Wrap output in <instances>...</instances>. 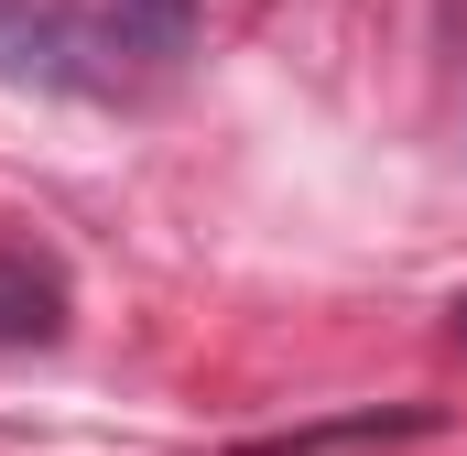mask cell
<instances>
[{
	"instance_id": "cell-1",
	"label": "cell",
	"mask_w": 467,
	"mask_h": 456,
	"mask_svg": "<svg viewBox=\"0 0 467 456\" xmlns=\"http://www.w3.org/2000/svg\"><path fill=\"white\" fill-rule=\"evenodd\" d=\"M66 337V283L33 250H0V347H55Z\"/></svg>"
},
{
	"instance_id": "cell-2",
	"label": "cell",
	"mask_w": 467,
	"mask_h": 456,
	"mask_svg": "<svg viewBox=\"0 0 467 456\" xmlns=\"http://www.w3.org/2000/svg\"><path fill=\"white\" fill-rule=\"evenodd\" d=\"M424 413H348V424H316V435H261L250 456H316V446H369V435H413Z\"/></svg>"
},
{
	"instance_id": "cell-3",
	"label": "cell",
	"mask_w": 467,
	"mask_h": 456,
	"mask_svg": "<svg viewBox=\"0 0 467 456\" xmlns=\"http://www.w3.org/2000/svg\"><path fill=\"white\" fill-rule=\"evenodd\" d=\"M119 11H130V22H152V33H185V11H196V0H119Z\"/></svg>"
},
{
	"instance_id": "cell-4",
	"label": "cell",
	"mask_w": 467,
	"mask_h": 456,
	"mask_svg": "<svg viewBox=\"0 0 467 456\" xmlns=\"http://www.w3.org/2000/svg\"><path fill=\"white\" fill-rule=\"evenodd\" d=\"M457 337H467V305H457Z\"/></svg>"
}]
</instances>
